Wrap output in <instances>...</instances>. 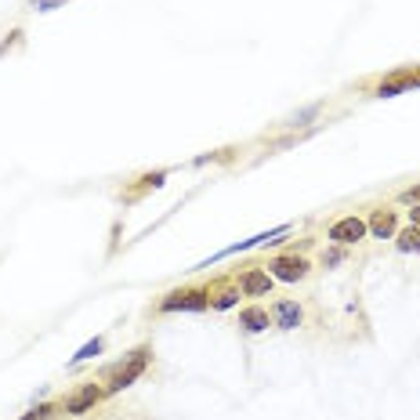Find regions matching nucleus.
<instances>
[{"mask_svg": "<svg viewBox=\"0 0 420 420\" xmlns=\"http://www.w3.org/2000/svg\"><path fill=\"white\" fill-rule=\"evenodd\" d=\"M366 235H370L366 218H358V214H344V218H337L334 225L326 228V239L334 247H355V243H363Z\"/></svg>", "mask_w": 420, "mask_h": 420, "instance_id": "3", "label": "nucleus"}, {"mask_svg": "<svg viewBox=\"0 0 420 420\" xmlns=\"http://www.w3.org/2000/svg\"><path fill=\"white\" fill-rule=\"evenodd\" d=\"M58 409H62L58 402H37L33 409H29V413H22L18 420H54V413H58Z\"/></svg>", "mask_w": 420, "mask_h": 420, "instance_id": "13", "label": "nucleus"}, {"mask_svg": "<svg viewBox=\"0 0 420 420\" xmlns=\"http://www.w3.org/2000/svg\"><path fill=\"white\" fill-rule=\"evenodd\" d=\"M322 112V102H312V105H305V109H297V112H290L286 119H283V127L286 131H297V127H308L312 119Z\"/></svg>", "mask_w": 420, "mask_h": 420, "instance_id": "10", "label": "nucleus"}, {"mask_svg": "<svg viewBox=\"0 0 420 420\" xmlns=\"http://www.w3.org/2000/svg\"><path fill=\"white\" fill-rule=\"evenodd\" d=\"M272 276H268V268H247L243 276H239V293L243 297H264L272 290Z\"/></svg>", "mask_w": 420, "mask_h": 420, "instance_id": "8", "label": "nucleus"}, {"mask_svg": "<svg viewBox=\"0 0 420 420\" xmlns=\"http://www.w3.org/2000/svg\"><path fill=\"white\" fill-rule=\"evenodd\" d=\"M210 305V290L203 286H182V290H170L160 297V312H203Z\"/></svg>", "mask_w": 420, "mask_h": 420, "instance_id": "2", "label": "nucleus"}, {"mask_svg": "<svg viewBox=\"0 0 420 420\" xmlns=\"http://www.w3.org/2000/svg\"><path fill=\"white\" fill-rule=\"evenodd\" d=\"M148 363H153V348L148 344H138L134 351H127L119 363H112L105 370V392L109 395H119V392H127L131 384H138L148 370Z\"/></svg>", "mask_w": 420, "mask_h": 420, "instance_id": "1", "label": "nucleus"}, {"mask_svg": "<svg viewBox=\"0 0 420 420\" xmlns=\"http://www.w3.org/2000/svg\"><path fill=\"white\" fill-rule=\"evenodd\" d=\"M105 351V337H95V341H87L73 358H69V366H80V363H91V358H98Z\"/></svg>", "mask_w": 420, "mask_h": 420, "instance_id": "12", "label": "nucleus"}, {"mask_svg": "<svg viewBox=\"0 0 420 420\" xmlns=\"http://www.w3.org/2000/svg\"><path fill=\"white\" fill-rule=\"evenodd\" d=\"M308 272H312V264L301 254H279L268 261V276L279 283H301V279H308Z\"/></svg>", "mask_w": 420, "mask_h": 420, "instance_id": "4", "label": "nucleus"}, {"mask_svg": "<svg viewBox=\"0 0 420 420\" xmlns=\"http://www.w3.org/2000/svg\"><path fill=\"white\" fill-rule=\"evenodd\" d=\"M366 228H370L373 239H395V232H399V210H392V206H377L373 214L366 218Z\"/></svg>", "mask_w": 420, "mask_h": 420, "instance_id": "6", "label": "nucleus"}, {"mask_svg": "<svg viewBox=\"0 0 420 420\" xmlns=\"http://www.w3.org/2000/svg\"><path fill=\"white\" fill-rule=\"evenodd\" d=\"M109 399V392H105V384H83V387H76L73 395H66L62 399V409L69 413V416H83V413H91L98 402H105Z\"/></svg>", "mask_w": 420, "mask_h": 420, "instance_id": "5", "label": "nucleus"}, {"mask_svg": "<svg viewBox=\"0 0 420 420\" xmlns=\"http://www.w3.org/2000/svg\"><path fill=\"white\" fill-rule=\"evenodd\" d=\"M301 322H305L301 301H293V297H283V301L272 305V326H279V329H297Z\"/></svg>", "mask_w": 420, "mask_h": 420, "instance_id": "7", "label": "nucleus"}, {"mask_svg": "<svg viewBox=\"0 0 420 420\" xmlns=\"http://www.w3.org/2000/svg\"><path fill=\"white\" fill-rule=\"evenodd\" d=\"M239 326H243V334H264L272 326V312L264 305H247V308H239Z\"/></svg>", "mask_w": 420, "mask_h": 420, "instance_id": "9", "label": "nucleus"}, {"mask_svg": "<svg viewBox=\"0 0 420 420\" xmlns=\"http://www.w3.org/2000/svg\"><path fill=\"white\" fill-rule=\"evenodd\" d=\"M409 225H413V228H420V203H413V206H409Z\"/></svg>", "mask_w": 420, "mask_h": 420, "instance_id": "19", "label": "nucleus"}, {"mask_svg": "<svg viewBox=\"0 0 420 420\" xmlns=\"http://www.w3.org/2000/svg\"><path fill=\"white\" fill-rule=\"evenodd\" d=\"M18 37H22V33H18V29H15V33H11V37H8V40H4V44H0V58H4V54H8V51H11V44H15V40H18Z\"/></svg>", "mask_w": 420, "mask_h": 420, "instance_id": "18", "label": "nucleus"}, {"mask_svg": "<svg viewBox=\"0 0 420 420\" xmlns=\"http://www.w3.org/2000/svg\"><path fill=\"white\" fill-rule=\"evenodd\" d=\"M344 257H348V254H344L341 247H334V250H326V254H322V268H334V264H341Z\"/></svg>", "mask_w": 420, "mask_h": 420, "instance_id": "16", "label": "nucleus"}, {"mask_svg": "<svg viewBox=\"0 0 420 420\" xmlns=\"http://www.w3.org/2000/svg\"><path fill=\"white\" fill-rule=\"evenodd\" d=\"M69 0H29V8L33 11H40V15H47V11H58V8H66Z\"/></svg>", "mask_w": 420, "mask_h": 420, "instance_id": "15", "label": "nucleus"}, {"mask_svg": "<svg viewBox=\"0 0 420 420\" xmlns=\"http://www.w3.org/2000/svg\"><path fill=\"white\" fill-rule=\"evenodd\" d=\"M399 199H402V203H420V185H416V189H406Z\"/></svg>", "mask_w": 420, "mask_h": 420, "instance_id": "17", "label": "nucleus"}, {"mask_svg": "<svg viewBox=\"0 0 420 420\" xmlns=\"http://www.w3.org/2000/svg\"><path fill=\"white\" fill-rule=\"evenodd\" d=\"M395 250L399 254H420V228H413V225L399 228L395 232Z\"/></svg>", "mask_w": 420, "mask_h": 420, "instance_id": "11", "label": "nucleus"}, {"mask_svg": "<svg viewBox=\"0 0 420 420\" xmlns=\"http://www.w3.org/2000/svg\"><path fill=\"white\" fill-rule=\"evenodd\" d=\"M235 301H239V290H221L210 305H214L218 312H228V308H235Z\"/></svg>", "mask_w": 420, "mask_h": 420, "instance_id": "14", "label": "nucleus"}]
</instances>
